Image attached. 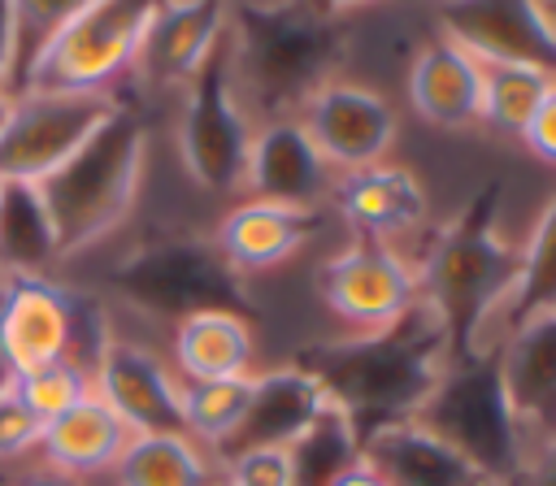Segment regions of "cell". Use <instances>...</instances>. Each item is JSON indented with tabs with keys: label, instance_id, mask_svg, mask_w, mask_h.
Wrapping results in <instances>:
<instances>
[{
	"label": "cell",
	"instance_id": "1",
	"mask_svg": "<svg viewBox=\"0 0 556 486\" xmlns=\"http://www.w3.org/2000/svg\"><path fill=\"white\" fill-rule=\"evenodd\" d=\"M447 360L452 351L443 321L417 295V304L400 321L369 334L308 343L291 364H300L365 438L378 425L413 421V412L443 378Z\"/></svg>",
	"mask_w": 556,
	"mask_h": 486
},
{
	"label": "cell",
	"instance_id": "2",
	"mask_svg": "<svg viewBox=\"0 0 556 486\" xmlns=\"http://www.w3.org/2000/svg\"><path fill=\"white\" fill-rule=\"evenodd\" d=\"M504 187L486 182L473 200L430 239L417 260V295L434 308L452 360L478 356L491 343L495 317L521 273V243L500 230Z\"/></svg>",
	"mask_w": 556,
	"mask_h": 486
},
{
	"label": "cell",
	"instance_id": "3",
	"mask_svg": "<svg viewBox=\"0 0 556 486\" xmlns=\"http://www.w3.org/2000/svg\"><path fill=\"white\" fill-rule=\"evenodd\" d=\"M226 48L248 113L269 122L295 117L334 78L348 30L343 17H321L300 0H230Z\"/></svg>",
	"mask_w": 556,
	"mask_h": 486
},
{
	"label": "cell",
	"instance_id": "4",
	"mask_svg": "<svg viewBox=\"0 0 556 486\" xmlns=\"http://www.w3.org/2000/svg\"><path fill=\"white\" fill-rule=\"evenodd\" d=\"M148 174V126L126 104L74 161H65L52 178L35 182L30 195L43 213L52 265L74 260L104 239H113L143 191Z\"/></svg>",
	"mask_w": 556,
	"mask_h": 486
},
{
	"label": "cell",
	"instance_id": "5",
	"mask_svg": "<svg viewBox=\"0 0 556 486\" xmlns=\"http://www.w3.org/2000/svg\"><path fill=\"white\" fill-rule=\"evenodd\" d=\"M417 425L439 434L452 451H460L486 482L517 486L526 477V451L517 434V417L500 378V351L486 347L465 360H447L443 378L413 412Z\"/></svg>",
	"mask_w": 556,
	"mask_h": 486
},
{
	"label": "cell",
	"instance_id": "6",
	"mask_svg": "<svg viewBox=\"0 0 556 486\" xmlns=\"http://www.w3.org/2000/svg\"><path fill=\"white\" fill-rule=\"evenodd\" d=\"M161 4L165 0H91L35 52L17 91H117L135 74Z\"/></svg>",
	"mask_w": 556,
	"mask_h": 486
},
{
	"label": "cell",
	"instance_id": "7",
	"mask_svg": "<svg viewBox=\"0 0 556 486\" xmlns=\"http://www.w3.org/2000/svg\"><path fill=\"white\" fill-rule=\"evenodd\" d=\"M117 291L152 312L182 321L191 312H239L252 321L248 282L222 260L208 234H169L117 265Z\"/></svg>",
	"mask_w": 556,
	"mask_h": 486
},
{
	"label": "cell",
	"instance_id": "8",
	"mask_svg": "<svg viewBox=\"0 0 556 486\" xmlns=\"http://www.w3.org/2000/svg\"><path fill=\"white\" fill-rule=\"evenodd\" d=\"M256 117L248 113L235 69H230V48L226 35L208 52V61L195 69V78L182 87L178 104V161L187 178L208 191V195H235L243 191V165L252 148Z\"/></svg>",
	"mask_w": 556,
	"mask_h": 486
},
{
	"label": "cell",
	"instance_id": "9",
	"mask_svg": "<svg viewBox=\"0 0 556 486\" xmlns=\"http://www.w3.org/2000/svg\"><path fill=\"white\" fill-rule=\"evenodd\" d=\"M126 100L117 91H17L0 126V187H35L74 161Z\"/></svg>",
	"mask_w": 556,
	"mask_h": 486
},
{
	"label": "cell",
	"instance_id": "10",
	"mask_svg": "<svg viewBox=\"0 0 556 486\" xmlns=\"http://www.w3.org/2000/svg\"><path fill=\"white\" fill-rule=\"evenodd\" d=\"M321 304L348 334H369L400 321L417 304V265L387 243L352 239L313 273Z\"/></svg>",
	"mask_w": 556,
	"mask_h": 486
},
{
	"label": "cell",
	"instance_id": "11",
	"mask_svg": "<svg viewBox=\"0 0 556 486\" xmlns=\"http://www.w3.org/2000/svg\"><path fill=\"white\" fill-rule=\"evenodd\" d=\"M434 22L482 65H534L556 78V22L543 0H439Z\"/></svg>",
	"mask_w": 556,
	"mask_h": 486
},
{
	"label": "cell",
	"instance_id": "12",
	"mask_svg": "<svg viewBox=\"0 0 556 486\" xmlns=\"http://www.w3.org/2000/svg\"><path fill=\"white\" fill-rule=\"evenodd\" d=\"M495 351L530 469L543 451L556 447V304L521 317Z\"/></svg>",
	"mask_w": 556,
	"mask_h": 486
},
{
	"label": "cell",
	"instance_id": "13",
	"mask_svg": "<svg viewBox=\"0 0 556 486\" xmlns=\"http://www.w3.org/2000/svg\"><path fill=\"white\" fill-rule=\"evenodd\" d=\"M295 117L304 122L308 139L317 143V152L326 156V165L334 174L387 161L395 130H400L391 100H382L374 87H361L348 78H330L326 87H317Z\"/></svg>",
	"mask_w": 556,
	"mask_h": 486
},
{
	"label": "cell",
	"instance_id": "14",
	"mask_svg": "<svg viewBox=\"0 0 556 486\" xmlns=\"http://www.w3.org/2000/svg\"><path fill=\"white\" fill-rule=\"evenodd\" d=\"M78 299L43 273H9L0 282V360L4 369L30 373L48 360L78 356Z\"/></svg>",
	"mask_w": 556,
	"mask_h": 486
},
{
	"label": "cell",
	"instance_id": "15",
	"mask_svg": "<svg viewBox=\"0 0 556 486\" xmlns=\"http://www.w3.org/2000/svg\"><path fill=\"white\" fill-rule=\"evenodd\" d=\"M91 391L130 425V434H165L182 430L178 391L182 382L174 369L143 343L109 334L91 351Z\"/></svg>",
	"mask_w": 556,
	"mask_h": 486
},
{
	"label": "cell",
	"instance_id": "16",
	"mask_svg": "<svg viewBox=\"0 0 556 486\" xmlns=\"http://www.w3.org/2000/svg\"><path fill=\"white\" fill-rule=\"evenodd\" d=\"M334 169L308 139L300 117H269L256 122L248 165H243V191L248 200H274L295 208H321L334 187Z\"/></svg>",
	"mask_w": 556,
	"mask_h": 486
},
{
	"label": "cell",
	"instance_id": "17",
	"mask_svg": "<svg viewBox=\"0 0 556 486\" xmlns=\"http://www.w3.org/2000/svg\"><path fill=\"white\" fill-rule=\"evenodd\" d=\"M330 204L356 230V239H374L387 247L417 234L430 208L421 178L395 161H374V165L339 174L330 187Z\"/></svg>",
	"mask_w": 556,
	"mask_h": 486
},
{
	"label": "cell",
	"instance_id": "18",
	"mask_svg": "<svg viewBox=\"0 0 556 486\" xmlns=\"http://www.w3.org/2000/svg\"><path fill=\"white\" fill-rule=\"evenodd\" d=\"M226 17L230 0H165L130 78L152 91H182L208 61V52L222 43Z\"/></svg>",
	"mask_w": 556,
	"mask_h": 486
},
{
	"label": "cell",
	"instance_id": "19",
	"mask_svg": "<svg viewBox=\"0 0 556 486\" xmlns=\"http://www.w3.org/2000/svg\"><path fill=\"white\" fill-rule=\"evenodd\" d=\"M321 226L317 208H295V204H274V200H243L235 204L217 230L208 234L213 247L222 252V260L248 278V273H265L282 260H291Z\"/></svg>",
	"mask_w": 556,
	"mask_h": 486
},
{
	"label": "cell",
	"instance_id": "20",
	"mask_svg": "<svg viewBox=\"0 0 556 486\" xmlns=\"http://www.w3.org/2000/svg\"><path fill=\"white\" fill-rule=\"evenodd\" d=\"M326 408H330L326 391L300 364L252 373L248 412H243L239 430L230 434V443L217 451V460L239 456V451H252V447H291Z\"/></svg>",
	"mask_w": 556,
	"mask_h": 486
},
{
	"label": "cell",
	"instance_id": "21",
	"mask_svg": "<svg viewBox=\"0 0 556 486\" xmlns=\"http://www.w3.org/2000/svg\"><path fill=\"white\" fill-rule=\"evenodd\" d=\"M408 104L439 130L482 126V61L452 39H430L408 69Z\"/></svg>",
	"mask_w": 556,
	"mask_h": 486
},
{
	"label": "cell",
	"instance_id": "22",
	"mask_svg": "<svg viewBox=\"0 0 556 486\" xmlns=\"http://www.w3.org/2000/svg\"><path fill=\"white\" fill-rule=\"evenodd\" d=\"M361 460L387 486H486V477L417 421H391L361 438Z\"/></svg>",
	"mask_w": 556,
	"mask_h": 486
},
{
	"label": "cell",
	"instance_id": "23",
	"mask_svg": "<svg viewBox=\"0 0 556 486\" xmlns=\"http://www.w3.org/2000/svg\"><path fill=\"white\" fill-rule=\"evenodd\" d=\"M130 438H135L130 425L91 391L70 412H61V417H52L43 425V434H39V460L87 482L96 473H109L117 464V456L126 451Z\"/></svg>",
	"mask_w": 556,
	"mask_h": 486
},
{
	"label": "cell",
	"instance_id": "24",
	"mask_svg": "<svg viewBox=\"0 0 556 486\" xmlns=\"http://www.w3.org/2000/svg\"><path fill=\"white\" fill-rule=\"evenodd\" d=\"M256 334L239 312H191L174 321V373L178 382H217L252 373Z\"/></svg>",
	"mask_w": 556,
	"mask_h": 486
},
{
	"label": "cell",
	"instance_id": "25",
	"mask_svg": "<svg viewBox=\"0 0 556 486\" xmlns=\"http://www.w3.org/2000/svg\"><path fill=\"white\" fill-rule=\"evenodd\" d=\"M109 473L117 486H213L222 477L217 460L182 430L135 434Z\"/></svg>",
	"mask_w": 556,
	"mask_h": 486
},
{
	"label": "cell",
	"instance_id": "26",
	"mask_svg": "<svg viewBox=\"0 0 556 486\" xmlns=\"http://www.w3.org/2000/svg\"><path fill=\"white\" fill-rule=\"evenodd\" d=\"M556 304V191L547 195L543 213L534 217L530 234L521 239V273H517V286L508 295V304L500 308L495 317V330H491V347H500V338L530 312L539 308H552Z\"/></svg>",
	"mask_w": 556,
	"mask_h": 486
},
{
	"label": "cell",
	"instance_id": "27",
	"mask_svg": "<svg viewBox=\"0 0 556 486\" xmlns=\"http://www.w3.org/2000/svg\"><path fill=\"white\" fill-rule=\"evenodd\" d=\"M248 399H252V373L217 378V382H182V391H178L182 434L195 438L200 447H208V456H217L230 443V434L239 430Z\"/></svg>",
	"mask_w": 556,
	"mask_h": 486
},
{
	"label": "cell",
	"instance_id": "28",
	"mask_svg": "<svg viewBox=\"0 0 556 486\" xmlns=\"http://www.w3.org/2000/svg\"><path fill=\"white\" fill-rule=\"evenodd\" d=\"M291 486H330L348 464L361 460V434L356 425L330 404L291 447Z\"/></svg>",
	"mask_w": 556,
	"mask_h": 486
},
{
	"label": "cell",
	"instance_id": "29",
	"mask_svg": "<svg viewBox=\"0 0 556 486\" xmlns=\"http://www.w3.org/2000/svg\"><path fill=\"white\" fill-rule=\"evenodd\" d=\"M552 74L534 65H482V126L521 139L539 100L547 95Z\"/></svg>",
	"mask_w": 556,
	"mask_h": 486
},
{
	"label": "cell",
	"instance_id": "30",
	"mask_svg": "<svg viewBox=\"0 0 556 486\" xmlns=\"http://www.w3.org/2000/svg\"><path fill=\"white\" fill-rule=\"evenodd\" d=\"M13 395L26 404V412L35 421H52L61 412H70L78 399L91 395V360L83 356H61V360H48L30 373H17L13 378Z\"/></svg>",
	"mask_w": 556,
	"mask_h": 486
},
{
	"label": "cell",
	"instance_id": "31",
	"mask_svg": "<svg viewBox=\"0 0 556 486\" xmlns=\"http://www.w3.org/2000/svg\"><path fill=\"white\" fill-rule=\"evenodd\" d=\"M91 0H13L17 9V52H13V78H9V95L17 91L26 65L35 61V52L70 22L87 9Z\"/></svg>",
	"mask_w": 556,
	"mask_h": 486
},
{
	"label": "cell",
	"instance_id": "32",
	"mask_svg": "<svg viewBox=\"0 0 556 486\" xmlns=\"http://www.w3.org/2000/svg\"><path fill=\"white\" fill-rule=\"evenodd\" d=\"M222 477L239 486H291V456L287 447H252L222 460Z\"/></svg>",
	"mask_w": 556,
	"mask_h": 486
},
{
	"label": "cell",
	"instance_id": "33",
	"mask_svg": "<svg viewBox=\"0 0 556 486\" xmlns=\"http://www.w3.org/2000/svg\"><path fill=\"white\" fill-rule=\"evenodd\" d=\"M39 434H43V421L26 412V404L13 395V382H9L0 391V460H22L39 451Z\"/></svg>",
	"mask_w": 556,
	"mask_h": 486
},
{
	"label": "cell",
	"instance_id": "34",
	"mask_svg": "<svg viewBox=\"0 0 556 486\" xmlns=\"http://www.w3.org/2000/svg\"><path fill=\"white\" fill-rule=\"evenodd\" d=\"M521 143H526V152H530L534 161H543V165H552V169H556V78H552L547 95L539 100L534 117L526 122Z\"/></svg>",
	"mask_w": 556,
	"mask_h": 486
},
{
	"label": "cell",
	"instance_id": "35",
	"mask_svg": "<svg viewBox=\"0 0 556 486\" xmlns=\"http://www.w3.org/2000/svg\"><path fill=\"white\" fill-rule=\"evenodd\" d=\"M13 52H17V9L13 0H0V95H9Z\"/></svg>",
	"mask_w": 556,
	"mask_h": 486
},
{
	"label": "cell",
	"instance_id": "36",
	"mask_svg": "<svg viewBox=\"0 0 556 486\" xmlns=\"http://www.w3.org/2000/svg\"><path fill=\"white\" fill-rule=\"evenodd\" d=\"M0 486H87L83 477H74V473H61V469H52V464H26L22 473H13L9 482H0Z\"/></svg>",
	"mask_w": 556,
	"mask_h": 486
},
{
	"label": "cell",
	"instance_id": "37",
	"mask_svg": "<svg viewBox=\"0 0 556 486\" xmlns=\"http://www.w3.org/2000/svg\"><path fill=\"white\" fill-rule=\"evenodd\" d=\"M521 486H556V447H552V451H543V456L526 469Z\"/></svg>",
	"mask_w": 556,
	"mask_h": 486
},
{
	"label": "cell",
	"instance_id": "38",
	"mask_svg": "<svg viewBox=\"0 0 556 486\" xmlns=\"http://www.w3.org/2000/svg\"><path fill=\"white\" fill-rule=\"evenodd\" d=\"M330 486H387V482H382V477H378V473H374L365 460H356V464H348V469H343V473H339Z\"/></svg>",
	"mask_w": 556,
	"mask_h": 486
},
{
	"label": "cell",
	"instance_id": "39",
	"mask_svg": "<svg viewBox=\"0 0 556 486\" xmlns=\"http://www.w3.org/2000/svg\"><path fill=\"white\" fill-rule=\"evenodd\" d=\"M300 4H308V9L321 13V17H343V13L365 9V4H374V0H300Z\"/></svg>",
	"mask_w": 556,
	"mask_h": 486
},
{
	"label": "cell",
	"instance_id": "40",
	"mask_svg": "<svg viewBox=\"0 0 556 486\" xmlns=\"http://www.w3.org/2000/svg\"><path fill=\"white\" fill-rule=\"evenodd\" d=\"M9 382H13V373H9V369H4V360H0V391H4Z\"/></svg>",
	"mask_w": 556,
	"mask_h": 486
},
{
	"label": "cell",
	"instance_id": "41",
	"mask_svg": "<svg viewBox=\"0 0 556 486\" xmlns=\"http://www.w3.org/2000/svg\"><path fill=\"white\" fill-rule=\"evenodd\" d=\"M543 9H547V17L556 22V0H543Z\"/></svg>",
	"mask_w": 556,
	"mask_h": 486
},
{
	"label": "cell",
	"instance_id": "42",
	"mask_svg": "<svg viewBox=\"0 0 556 486\" xmlns=\"http://www.w3.org/2000/svg\"><path fill=\"white\" fill-rule=\"evenodd\" d=\"M4 113H9V95H0V126H4Z\"/></svg>",
	"mask_w": 556,
	"mask_h": 486
},
{
	"label": "cell",
	"instance_id": "43",
	"mask_svg": "<svg viewBox=\"0 0 556 486\" xmlns=\"http://www.w3.org/2000/svg\"><path fill=\"white\" fill-rule=\"evenodd\" d=\"M213 486H239V482H230V477H217V482H213Z\"/></svg>",
	"mask_w": 556,
	"mask_h": 486
},
{
	"label": "cell",
	"instance_id": "44",
	"mask_svg": "<svg viewBox=\"0 0 556 486\" xmlns=\"http://www.w3.org/2000/svg\"><path fill=\"white\" fill-rule=\"evenodd\" d=\"M486 486H504V482H486ZM517 486H521V482H517Z\"/></svg>",
	"mask_w": 556,
	"mask_h": 486
},
{
	"label": "cell",
	"instance_id": "45",
	"mask_svg": "<svg viewBox=\"0 0 556 486\" xmlns=\"http://www.w3.org/2000/svg\"><path fill=\"white\" fill-rule=\"evenodd\" d=\"M0 282H4V278H0Z\"/></svg>",
	"mask_w": 556,
	"mask_h": 486
}]
</instances>
